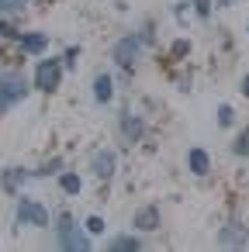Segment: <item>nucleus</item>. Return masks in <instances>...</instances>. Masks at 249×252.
I'll return each instance as SVG.
<instances>
[{"mask_svg": "<svg viewBox=\"0 0 249 252\" xmlns=\"http://www.w3.org/2000/svg\"><path fill=\"white\" fill-rule=\"evenodd\" d=\"M142 224H145V228H152V224H156V211H152V207L139 214V228H142Z\"/></svg>", "mask_w": 249, "mask_h": 252, "instance_id": "9b49d317", "label": "nucleus"}, {"mask_svg": "<svg viewBox=\"0 0 249 252\" xmlns=\"http://www.w3.org/2000/svg\"><path fill=\"white\" fill-rule=\"evenodd\" d=\"M221 242H225V245H239V242H246V224L232 221V224L221 231Z\"/></svg>", "mask_w": 249, "mask_h": 252, "instance_id": "423d86ee", "label": "nucleus"}, {"mask_svg": "<svg viewBox=\"0 0 249 252\" xmlns=\"http://www.w3.org/2000/svg\"><path fill=\"white\" fill-rule=\"evenodd\" d=\"M28 0H0V11H21Z\"/></svg>", "mask_w": 249, "mask_h": 252, "instance_id": "f8f14e48", "label": "nucleus"}, {"mask_svg": "<svg viewBox=\"0 0 249 252\" xmlns=\"http://www.w3.org/2000/svg\"><path fill=\"white\" fill-rule=\"evenodd\" d=\"M94 90H97V100H111V80L107 76H97Z\"/></svg>", "mask_w": 249, "mask_h": 252, "instance_id": "1a4fd4ad", "label": "nucleus"}, {"mask_svg": "<svg viewBox=\"0 0 249 252\" xmlns=\"http://www.w3.org/2000/svg\"><path fill=\"white\" fill-rule=\"evenodd\" d=\"M63 187H66L70 193H76V190H80V180H76V176H63Z\"/></svg>", "mask_w": 249, "mask_h": 252, "instance_id": "4468645a", "label": "nucleus"}, {"mask_svg": "<svg viewBox=\"0 0 249 252\" xmlns=\"http://www.w3.org/2000/svg\"><path fill=\"white\" fill-rule=\"evenodd\" d=\"M190 169H194V173H208V156H204L201 149L190 152Z\"/></svg>", "mask_w": 249, "mask_h": 252, "instance_id": "6e6552de", "label": "nucleus"}, {"mask_svg": "<svg viewBox=\"0 0 249 252\" xmlns=\"http://www.w3.org/2000/svg\"><path fill=\"white\" fill-rule=\"evenodd\" d=\"M94 166H97V173H101V176H111V169H114V156H111V152H101Z\"/></svg>", "mask_w": 249, "mask_h": 252, "instance_id": "0eeeda50", "label": "nucleus"}, {"mask_svg": "<svg viewBox=\"0 0 249 252\" xmlns=\"http://www.w3.org/2000/svg\"><path fill=\"white\" fill-rule=\"evenodd\" d=\"M25 49H28V52H42V49H45V35H28V38H25Z\"/></svg>", "mask_w": 249, "mask_h": 252, "instance_id": "9d476101", "label": "nucleus"}, {"mask_svg": "<svg viewBox=\"0 0 249 252\" xmlns=\"http://www.w3.org/2000/svg\"><path fill=\"white\" fill-rule=\"evenodd\" d=\"M235 152H239V156H249V131H246V135L235 142Z\"/></svg>", "mask_w": 249, "mask_h": 252, "instance_id": "ddd939ff", "label": "nucleus"}, {"mask_svg": "<svg viewBox=\"0 0 249 252\" xmlns=\"http://www.w3.org/2000/svg\"><path fill=\"white\" fill-rule=\"evenodd\" d=\"M114 249H135V242H132V238H118Z\"/></svg>", "mask_w": 249, "mask_h": 252, "instance_id": "dca6fc26", "label": "nucleus"}, {"mask_svg": "<svg viewBox=\"0 0 249 252\" xmlns=\"http://www.w3.org/2000/svg\"><path fill=\"white\" fill-rule=\"evenodd\" d=\"M25 94H28V83L21 80V76H0V107H14L18 100H25Z\"/></svg>", "mask_w": 249, "mask_h": 252, "instance_id": "f257e3e1", "label": "nucleus"}, {"mask_svg": "<svg viewBox=\"0 0 249 252\" xmlns=\"http://www.w3.org/2000/svg\"><path fill=\"white\" fill-rule=\"evenodd\" d=\"M87 228L97 235V231H104V221H101V218H90V221H87Z\"/></svg>", "mask_w": 249, "mask_h": 252, "instance_id": "2eb2a0df", "label": "nucleus"}, {"mask_svg": "<svg viewBox=\"0 0 249 252\" xmlns=\"http://www.w3.org/2000/svg\"><path fill=\"white\" fill-rule=\"evenodd\" d=\"M197 11H201V14H208V11H211V7H208V0H197Z\"/></svg>", "mask_w": 249, "mask_h": 252, "instance_id": "f3484780", "label": "nucleus"}, {"mask_svg": "<svg viewBox=\"0 0 249 252\" xmlns=\"http://www.w3.org/2000/svg\"><path fill=\"white\" fill-rule=\"evenodd\" d=\"M139 49H142V45H139V38H121V42L114 45V59H118L125 69H132V66H135V59H139Z\"/></svg>", "mask_w": 249, "mask_h": 252, "instance_id": "7ed1b4c3", "label": "nucleus"}, {"mask_svg": "<svg viewBox=\"0 0 249 252\" xmlns=\"http://www.w3.org/2000/svg\"><path fill=\"white\" fill-rule=\"evenodd\" d=\"M242 94H249V76H246V83H242Z\"/></svg>", "mask_w": 249, "mask_h": 252, "instance_id": "a211bd4d", "label": "nucleus"}, {"mask_svg": "<svg viewBox=\"0 0 249 252\" xmlns=\"http://www.w3.org/2000/svg\"><path fill=\"white\" fill-rule=\"evenodd\" d=\"M59 76H63L59 63H56V59H45V63H38L35 83H38V90H56V87H59Z\"/></svg>", "mask_w": 249, "mask_h": 252, "instance_id": "f03ea898", "label": "nucleus"}, {"mask_svg": "<svg viewBox=\"0 0 249 252\" xmlns=\"http://www.w3.org/2000/svg\"><path fill=\"white\" fill-rule=\"evenodd\" d=\"M18 218H21V221H28V224H45V221H49L45 207H42V204H35V200H21Z\"/></svg>", "mask_w": 249, "mask_h": 252, "instance_id": "39448f33", "label": "nucleus"}, {"mask_svg": "<svg viewBox=\"0 0 249 252\" xmlns=\"http://www.w3.org/2000/svg\"><path fill=\"white\" fill-rule=\"evenodd\" d=\"M59 224H63V228H59V235H63V245H66V249H87V238L73 228V218H70V214H63V218H59Z\"/></svg>", "mask_w": 249, "mask_h": 252, "instance_id": "20e7f679", "label": "nucleus"}]
</instances>
